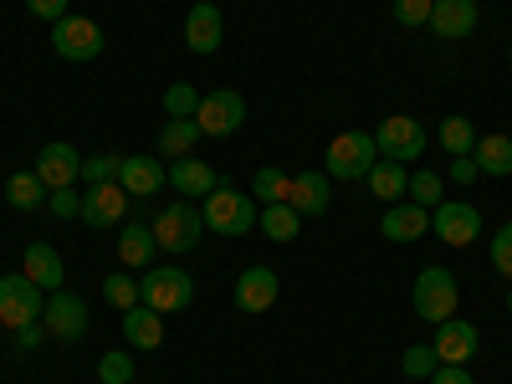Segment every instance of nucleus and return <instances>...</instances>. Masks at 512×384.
Returning a JSON list of instances; mask_svg holds the SVG:
<instances>
[{
	"mask_svg": "<svg viewBox=\"0 0 512 384\" xmlns=\"http://www.w3.org/2000/svg\"><path fill=\"white\" fill-rule=\"evenodd\" d=\"M21 272H26L41 292H57V287H62V256H57L47 241H31L26 256H21Z\"/></svg>",
	"mask_w": 512,
	"mask_h": 384,
	"instance_id": "obj_23",
	"label": "nucleus"
},
{
	"mask_svg": "<svg viewBox=\"0 0 512 384\" xmlns=\"http://www.w3.org/2000/svg\"><path fill=\"white\" fill-rule=\"evenodd\" d=\"M431 231L446 241V246H472L482 236V210L466 205V200H441L431 210Z\"/></svg>",
	"mask_w": 512,
	"mask_h": 384,
	"instance_id": "obj_11",
	"label": "nucleus"
},
{
	"mask_svg": "<svg viewBox=\"0 0 512 384\" xmlns=\"http://www.w3.org/2000/svg\"><path fill=\"white\" fill-rule=\"evenodd\" d=\"M410 303H415V313H420L425 323H446V318H456V308H461L456 272H446V267H425V272L415 277V287H410Z\"/></svg>",
	"mask_w": 512,
	"mask_h": 384,
	"instance_id": "obj_4",
	"label": "nucleus"
},
{
	"mask_svg": "<svg viewBox=\"0 0 512 384\" xmlns=\"http://www.w3.org/2000/svg\"><path fill=\"white\" fill-rule=\"evenodd\" d=\"M507 313H512V292H507Z\"/></svg>",
	"mask_w": 512,
	"mask_h": 384,
	"instance_id": "obj_45",
	"label": "nucleus"
},
{
	"mask_svg": "<svg viewBox=\"0 0 512 384\" xmlns=\"http://www.w3.org/2000/svg\"><path fill=\"white\" fill-rule=\"evenodd\" d=\"M246 123V98L236 88H216V93H205L200 108H195V128L205 139H226L236 134V128Z\"/></svg>",
	"mask_w": 512,
	"mask_h": 384,
	"instance_id": "obj_8",
	"label": "nucleus"
},
{
	"mask_svg": "<svg viewBox=\"0 0 512 384\" xmlns=\"http://www.w3.org/2000/svg\"><path fill=\"white\" fill-rule=\"evenodd\" d=\"M195 108H200V93L190 88V82H169L164 88V113L169 118H195Z\"/></svg>",
	"mask_w": 512,
	"mask_h": 384,
	"instance_id": "obj_34",
	"label": "nucleus"
},
{
	"mask_svg": "<svg viewBox=\"0 0 512 384\" xmlns=\"http://www.w3.org/2000/svg\"><path fill=\"white\" fill-rule=\"evenodd\" d=\"M36 180L41 185H47V195L52 190H72L77 180H82V154L72 149V144H47V149H41L36 154Z\"/></svg>",
	"mask_w": 512,
	"mask_h": 384,
	"instance_id": "obj_14",
	"label": "nucleus"
},
{
	"mask_svg": "<svg viewBox=\"0 0 512 384\" xmlns=\"http://www.w3.org/2000/svg\"><path fill=\"white\" fill-rule=\"evenodd\" d=\"M405 195H415V205H425V210H436V205L446 200V180L436 175V169H415Z\"/></svg>",
	"mask_w": 512,
	"mask_h": 384,
	"instance_id": "obj_32",
	"label": "nucleus"
},
{
	"mask_svg": "<svg viewBox=\"0 0 512 384\" xmlns=\"http://www.w3.org/2000/svg\"><path fill=\"white\" fill-rule=\"evenodd\" d=\"M400 364H405V374H410V379H431V374L441 369V359H436V349H431V344H410Z\"/></svg>",
	"mask_w": 512,
	"mask_h": 384,
	"instance_id": "obj_36",
	"label": "nucleus"
},
{
	"mask_svg": "<svg viewBox=\"0 0 512 384\" xmlns=\"http://www.w3.org/2000/svg\"><path fill=\"white\" fill-rule=\"evenodd\" d=\"M118 164H123V154H93V159H82V180L108 185V180H118Z\"/></svg>",
	"mask_w": 512,
	"mask_h": 384,
	"instance_id": "obj_37",
	"label": "nucleus"
},
{
	"mask_svg": "<svg viewBox=\"0 0 512 384\" xmlns=\"http://www.w3.org/2000/svg\"><path fill=\"white\" fill-rule=\"evenodd\" d=\"M507 67H512V47H507Z\"/></svg>",
	"mask_w": 512,
	"mask_h": 384,
	"instance_id": "obj_46",
	"label": "nucleus"
},
{
	"mask_svg": "<svg viewBox=\"0 0 512 384\" xmlns=\"http://www.w3.org/2000/svg\"><path fill=\"white\" fill-rule=\"evenodd\" d=\"M256 226H262V236H267V241H292V236H297V226H303V216H297V210L282 200V205H262Z\"/></svg>",
	"mask_w": 512,
	"mask_h": 384,
	"instance_id": "obj_28",
	"label": "nucleus"
},
{
	"mask_svg": "<svg viewBox=\"0 0 512 384\" xmlns=\"http://www.w3.org/2000/svg\"><path fill=\"white\" fill-rule=\"evenodd\" d=\"M103 297H108V303H113L118 313H128V308H139V303H144L139 282L128 277V272H123V277H108V282H103Z\"/></svg>",
	"mask_w": 512,
	"mask_h": 384,
	"instance_id": "obj_33",
	"label": "nucleus"
},
{
	"mask_svg": "<svg viewBox=\"0 0 512 384\" xmlns=\"http://www.w3.org/2000/svg\"><path fill=\"white\" fill-rule=\"evenodd\" d=\"M482 21L477 11V0H436V11H431V31L446 36V41H461V36H472Z\"/></svg>",
	"mask_w": 512,
	"mask_h": 384,
	"instance_id": "obj_18",
	"label": "nucleus"
},
{
	"mask_svg": "<svg viewBox=\"0 0 512 384\" xmlns=\"http://www.w3.org/2000/svg\"><path fill=\"white\" fill-rule=\"evenodd\" d=\"M88 303H82L77 292H52L47 297V313H41V328H47V338H57V344H77L82 333H88Z\"/></svg>",
	"mask_w": 512,
	"mask_h": 384,
	"instance_id": "obj_10",
	"label": "nucleus"
},
{
	"mask_svg": "<svg viewBox=\"0 0 512 384\" xmlns=\"http://www.w3.org/2000/svg\"><path fill=\"white\" fill-rule=\"evenodd\" d=\"M98 379H103V384H134V354H128V349L103 354V359H98Z\"/></svg>",
	"mask_w": 512,
	"mask_h": 384,
	"instance_id": "obj_35",
	"label": "nucleus"
},
{
	"mask_svg": "<svg viewBox=\"0 0 512 384\" xmlns=\"http://www.w3.org/2000/svg\"><path fill=\"white\" fill-rule=\"evenodd\" d=\"M6 200L16 210H41V205H47V185L36 180V169H21V175L6 180Z\"/></svg>",
	"mask_w": 512,
	"mask_h": 384,
	"instance_id": "obj_30",
	"label": "nucleus"
},
{
	"mask_svg": "<svg viewBox=\"0 0 512 384\" xmlns=\"http://www.w3.org/2000/svg\"><path fill=\"white\" fill-rule=\"evenodd\" d=\"M374 164H379L374 134H364V128H344V134H333V144H328L323 175H328V180H364Z\"/></svg>",
	"mask_w": 512,
	"mask_h": 384,
	"instance_id": "obj_2",
	"label": "nucleus"
},
{
	"mask_svg": "<svg viewBox=\"0 0 512 384\" xmlns=\"http://www.w3.org/2000/svg\"><path fill=\"white\" fill-rule=\"evenodd\" d=\"M139 292H144V303L154 308V313H185L190 303H195V282H190V272H180V267H149L144 277H139Z\"/></svg>",
	"mask_w": 512,
	"mask_h": 384,
	"instance_id": "obj_5",
	"label": "nucleus"
},
{
	"mask_svg": "<svg viewBox=\"0 0 512 384\" xmlns=\"http://www.w3.org/2000/svg\"><path fill=\"white\" fill-rule=\"evenodd\" d=\"M47 200H52V216H62V221H82V195H77V190H52Z\"/></svg>",
	"mask_w": 512,
	"mask_h": 384,
	"instance_id": "obj_40",
	"label": "nucleus"
},
{
	"mask_svg": "<svg viewBox=\"0 0 512 384\" xmlns=\"http://www.w3.org/2000/svg\"><path fill=\"white\" fill-rule=\"evenodd\" d=\"M154 251H159V241H154V231L149 226H123L118 231V262L128 267V272H144L149 262H154Z\"/></svg>",
	"mask_w": 512,
	"mask_h": 384,
	"instance_id": "obj_24",
	"label": "nucleus"
},
{
	"mask_svg": "<svg viewBox=\"0 0 512 384\" xmlns=\"http://www.w3.org/2000/svg\"><path fill=\"white\" fill-rule=\"evenodd\" d=\"M410 384H425V379H410Z\"/></svg>",
	"mask_w": 512,
	"mask_h": 384,
	"instance_id": "obj_47",
	"label": "nucleus"
},
{
	"mask_svg": "<svg viewBox=\"0 0 512 384\" xmlns=\"http://www.w3.org/2000/svg\"><path fill=\"white\" fill-rule=\"evenodd\" d=\"M472 159H477L482 175L502 180V175H512V139L507 134H482L477 149H472Z\"/></svg>",
	"mask_w": 512,
	"mask_h": 384,
	"instance_id": "obj_25",
	"label": "nucleus"
},
{
	"mask_svg": "<svg viewBox=\"0 0 512 384\" xmlns=\"http://www.w3.org/2000/svg\"><path fill=\"white\" fill-rule=\"evenodd\" d=\"M149 231H154L159 251H169V256H185V251H195V246H200V236H205V216H200V205L175 200V205H164L159 216L149 221Z\"/></svg>",
	"mask_w": 512,
	"mask_h": 384,
	"instance_id": "obj_1",
	"label": "nucleus"
},
{
	"mask_svg": "<svg viewBox=\"0 0 512 384\" xmlns=\"http://www.w3.org/2000/svg\"><path fill=\"white\" fill-rule=\"evenodd\" d=\"M287 195H292V175H282L277 164L256 169V200H262V205H282Z\"/></svg>",
	"mask_w": 512,
	"mask_h": 384,
	"instance_id": "obj_31",
	"label": "nucleus"
},
{
	"mask_svg": "<svg viewBox=\"0 0 512 384\" xmlns=\"http://www.w3.org/2000/svg\"><path fill=\"white\" fill-rule=\"evenodd\" d=\"M200 139H205V134L195 128V118H169V123L159 128V154H180V159H185Z\"/></svg>",
	"mask_w": 512,
	"mask_h": 384,
	"instance_id": "obj_29",
	"label": "nucleus"
},
{
	"mask_svg": "<svg viewBox=\"0 0 512 384\" xmlns=\"http://www.w3.org/2000/svg\"><path fill=\"white\" fill-rule=\"evenodd\" d=\"M425 123L420 118H410V113H390L379 123V134H374V144H379V154L384 159H395V164H410V159H420L425 154Z\"/></svg>",
	"mask_w": 512,
	"mask_h": 384,
	"instance_id": "obj_9",
	"label": "nucleus"
},
{
	"mask_svg": "<svg viewBox=\"0 0 512 384\" xmlns=\"http://www.w3.org/2000/svg\"><path fill=\"white\" fill-rule=\"evenodd\" d=\"M431 349H436L441 364H466V359H477L482 333H477V323H466V318H446V323H436Z\"/></svg>",
	"mask_w": 512,
	"mask_h": 384,
	"instance_id": "obj_15",
	"label": "nucleus"
},
{
	"mask_svg": "<svg viewBox=\"0 0 512 384\" xmlns=\"http://www.w3.org/2000/svg\"><path fill=\"white\" fill-rule=\"evenodd\" d=\"M200 216H205V231H216V236H251L256 231V200L231 190V185H216V195H205Z\"/></svg>",
	"mask_w": 512,
	"mask_h": 384,
	"instance_id": "obj_3",
	"label": "nucleus"
},
{
	"mask_svg": "<svg viewBox=\"0 0 512 384\" xmlns=\"http://www.w3.org/2000/svg\"><path fill=\"white\" fill-rule=\"evenodd\" d=\"M379 231L384 236H390V241H420L425 231H431V210H425V205H390V210H384V221H379Z\"/></svg>",
	"mask_w": 512,
	"mask_h": 384,
	"instance_id": "obj_21",
	"label": "nucleus"
},
{
	"mask_svg": "<svg viewBox=\"0 0 512 384\" xmlns=\"http://www.w3.org/2000/svg\"><path fill=\"white\" fill-rule=\"evenodd\" d=\"M436 139H441V149H446V154H472L482 134H477V123L466 118V113H451V118L436 128Z\"/></svg>",
	"mask_w": 512,
	"mask_h": 384,
	"instance_id": "obj_27",
	"label": "nucleus"
},
{
	"mask_svg": "<svg viewBox=\"0 0 512 384\" xmlns=\"http://www.w3.org/2000/svg\"><path fill=\"white\" fill-rule=\"evenodd\" d=\"M41 313H47V292H41L26 272L0 277V323H6V333H16L26 323H41Z\"/></svg>",
	"mask_w": 512,
	"mask_h": 384,
	"instance_id": "obj_6",
	"label": "nucleus"
},
{
	"mask_svg": "<svg viewBox=\"0 0 512 384\" xmlns=\"http://www.w3.org/2000/svg\"><path fill=\"white\" fill-rule=\"evenodd\" d=\"M446 175H451L456 185H472V180L482 175V169H477V159H472V154H451V169H446Z\"/></svg>",
	"mask_w": 512,
	"mask_h": 384,
	"instance_id": "obj_43",
	"label": "nucleus"
},
{
	"mask_svg": "<svg viewBox=\"0 0 512 384\" xmlns=\"http://www.w3.org/2000/svg\"><path fill=\"white\" fill-rule=\"evenodd\" d=\"M169 185H175V195H216V169H210L205 159H195V154H185V159H175L169 164Z\"/></svg>",
	"mask_w": 512,
	"mask_h": 384,
	"instance_id": "obj_20",
	"label": "nucleus"
},
{
	"mask_svg": "<svg viewBox=\"0 0 512 384\" xmlns=\"http://www.w3.org/2000/svg\"><path fill=\"white\" fill-rule=\"evenodd\" d=\"M277 303V272L272 267H246L236 277V308L241 313H267Z\"/></svg>",
	"mask_w": 512,
	"mask_h": 384,
	"instance_id": "obj_17",
	"label": "nucleus"
},
{
	"mask_svg": "<svg viewBox=\"0 0 512 384\" xmlns=\"http://www.w3.org/2000/svg\"><path fill=\"white\" fill-rule=\"evenodd\" d=\"M118 185L134 195V200H144V195H159V190L169 185V169H164L154 154H128V159L118 164Z\"/></svg>",
	"mask_w": 512,
	"mask_h": 384,
	"instance_id": "obj_16",
	"label": "nucleus"
},
{
	"mask_svg": "<svg viewBox=\"0 0 512 384\" xmlns=\"http://www.w3.org/2000/svg\"><path fill=\"white\" fill-rule=\"evenodd\" d=\"M431 11H436V0H395V21L400 26H431Z\"/></svg>",
	"mask_w": 512,
	"mask_h": 384,
	"instance_id": "obj_38",
	"label": "nucleus"
},
{
	"mask_svg": "<svg viewBox=\"0 0 512 384\" xmlns=\"http://www.w3.org/2000/svg\"><path fill=\"white\" fill-rule=\"evenodd\" d=\"M103 47H108V36H103V26L88 21V16H62V21L52 26V52H57L62 62H93V57H103Z\"/></svg>",
	"mask_w": 512,
	"mask_h": 384,
	"instance_id": "obj_7",
	"label": "nucleus"
},
{
	"mask_svg": "<svg viewBox=\"0 0 512 384\" xmlns=\"http://www.w3.org/2000/svg\"><path fill=\"white\" fill-rule=\"evenodd\" d=\"M333 200V180L323 175V169H308V175H292V195L287 205L297 210V216H323Z\"/></svg>",
	"mask_w": 512,
	"mask_h": 384,
	"instance_id": "obj_19",
	"label": "nucleus"
},
{
	"mask_svg": "<svg viewBox=\"0 0 512 384\" xmlns=\"http://www.w3.org/2000/svg\"><path fill=\"white\" fill-rule=\"evenodd\" d=\"M221 41H226V16H221L216 0L190 6V16H185V47L195 57H210V52H221Z\"/></svg>",
	"mask_w": 512,
	"mask_h": 384,
	"instance_id": "obj_12",
	"label": "nucleus"
},
{
	"mask_svg": "<svg viewBox=\"0 0 512 384\" xmlns=\"http://www.w3.org/2000/svg\"><path fill=\"white\" fill-rule=\"evenodd\" d=\"M425 384H472V374H466V364H441Z\"/></svg>",
	"mask_w": 512,
	"mask_h": 384,
	"instance_id": "obj_44",
	"label": "nucleus"
},
{
	"mask_svg": "<svg viewBox=\"0 0 512 384\" xmlns=\"http://www.w3.org/2000/svg\"><path fill=\"white\" fill-rule=\"evenodd\" d=\"M128 195L118 180H108V185H88V195H82V221H88L93 231H108V226H123V216H128Z\"/></svg>",
	"mask_w": 512,
	"mask_h": 384,
	"instance_id": "obj_13",
	"label": "nucleus"
},
{
	"mask_svg": "<svg viewBox=\"0 0 512 384\" xmlns=\"http://www.w3.org/2000/svg\"><path fill=\"white\" fill-rule=\"evenodd\" d=\"M26 11H31V16H41L47 26H57L62 16H72V11H67V0H26Z\"/></svg>",
	"mask_w": 512,
	"mask_h": 384,
	"instance_id": "obj_42",
	"label": "nucleus"
},
{
	"mask_svg": "<svg viewBox=\"0 0 512 384\" xmlns=\"http://www.w3.org/2000/svg\"><path fill=\"white\" fill-rule=\"evenodd\" d=\"M492 267L502 277H512V221H502V231L492 236Z\"/></svg>",
	"mask_w": 512,
	"mask_h": 384,
	"instance_id": "obj_39",
	"label": "nucleus"
},
{
	"mask_svg": "<svg viewBox=\"0 0 512 384\" xmlns=\"http://www.w3.org/2000/svg\"><path fill=\"white\" fill-rule=\"evenodd\" d=\"M364 180H369V190H374V195H379L384 205H395V200H400V195L410 190V175H405V164H395V159H379V164L369 169Z\"/></svg>",
	"mask_w": 512,
	"mask_h": 384,
	"instance_id": "obj_26",
	"label": "nucleus"
},
{
	"mask_svg": "<svg viewBox=\"0 0 512 384\" xmlns=\"http://www.w3.org/2000/svg\"><path fill=\"white\" fill-rule=\"evenodd\" d=\"M11 344H16V354H36L41 344H47V328H41V323H26V328L11 333Z\"/></svg>",
	"mask_w": 512,
	"mask_h": 384,
	"instance_id": "obj_41",
	"label": "nucleus"
},
{
	"mask_svg": "<svg viewBox=\"0 0 512 384\" xmlns=\"http://www.w3.org/2000/svg\"><path fill=\"white\" fill-rule=\"evenodd\" d=\"M123 338H128V349H159L164 344V313H154L149 303L128 308L123 313Z\"/></svg>",
	"mask_w": 512,
	"mask_h": 384,
	"instance_id": "obj_22",
	"label": "nucleus"
}]
</instances>
